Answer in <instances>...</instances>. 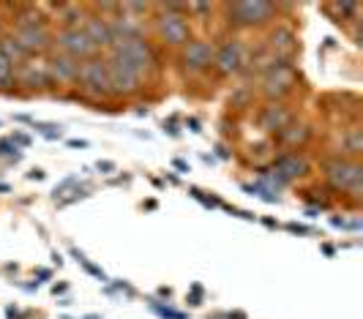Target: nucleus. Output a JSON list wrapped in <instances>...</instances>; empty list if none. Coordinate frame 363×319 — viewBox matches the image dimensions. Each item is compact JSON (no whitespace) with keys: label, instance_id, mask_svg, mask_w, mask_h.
<instances>
[{"label":"nucleus","instance_id":"nucleus-1","mask_svg":"<svg viewBox=\"0 0 363 319\" xmlns=\"http://www.w3.org/2000/svg\"><path fill=\"white\" fill-rule=\"evenodd\" d=\"M159 11L153 17V33L164 47L183 50L191 41V22H189V3H159L153 6Z\"/></svg>","mask_w":363,"mask_h":319},{"label":"nucleus","instance_id":"nucleus-2","mask_svg":"<svg viewBox=\"0 0 363 319\" xmlns=\"http://www.w3.org/2000/svg\"><path fill=\"white\" fill-rule=\"evenodd\" d=\"M224 11H227V22L243 30L262 28L276 17V6L268 0H238V3H227Z\"/></svg>","mask_w":363,"mask_h":319},{"label":"nucleus","instance_id":"nucleus-3","mask_svg":"<svg viewBox=\"0 0 363 319\" xmlns=\"http://www.w3.org/2000/svg\"><path fill=\"white\" fill-rule=\"evenodd\" d=\"M109 55H115L118 60H123L126 66L137 71L140 77H150L153 69H156V55H153V47L150 41H145V35H137V38H126V41H118Z\"/></svg>","mask_w":363,"mask_h":319},{"label":"nucleus","instance_id":"nucleus-4","mask_svg":"<svg viewBox=\"0 0 363 319\" xmlns=\"http://www.w3.org/2000/svg\"><path fill=\"white\" fill-rule=\"evenodd\" d=\"M52 52L66 55L77 63H85V60L96 57L99 50L93 47L91 35L85 33V28H60L57 33H52Z\"/></svg>","mask_w":363,"mask_h":319},{"label":"nucleus","instance_id":"nucleus-5","mask_svg":"<svg viewBox=\"0 0 363 319\" xmlns=\"http://www.w3.org/2000/svg\"><path fill=\"white\" fill-rule=\"evenodd\" d=\"M77 88L82 90L85 96L91 99H107L112 96V88H109V71H107V60L104 55H96L91 60L79 63V79H77Z\"/></svg>","mask_w":363,"mask_h":319},{"label":"nucleus","instance_id":"nucleus-6","mask_svg":"<svg viewBox=\"0 0 363 319\" xmlns=\"http://www.w3.org/2000/svg\"><path fill=\"white\" fill-rule=\"evenodd\" d=\"M14 90L22 93H44L50 90V74H47V55L44 57H22L14 74Z\"/></svg>","mask_w":363,"mask_h":319},{"label":"nucleus","instance_id":"nucleus-7","mask_svg":"<svg viewBox=\"0 0 363 319\" xmlns=\"http://www.w3.org/2000/svg\"><path fill=\"white\" fill-rule=\"evenodd\" d=\"M361 164L355 159H330L325 164V180L336 191L361 194Z\"/></svg>","mask_w":363,"mask_h":319},{"label":"nucleus","instance_id":"nucleus-8","mask_svg":"<svg viewBox=\"0 0 363 319\" xmlns=\"http://www.w3.org/2000/svg\"><path fill=\"white\" fill-rule=\"evenodd\" d=\"M107 60V71H109V88H112V96H137L143 85H145V77H140L137 71L126 66L123 60H118L115 55H104Z\"/></svg>","mask_w":363,"mask_h":319},{"label":"nucleus","instance_id":"nucleus-9","mask_svg":"<svg viewBox=\"0 0 363 319\" xmlns=\"http://www.w3.org/2000/svg\"><path fill=\"white\" fill-rule=\"evenodd\" d=\"M295 85H298V74L290 63H276L271 69H265L259 79V90L265 99H284L295 90Z\"/></svg>","mask_w":363,"mask_h":319},{"label":"nucleus","instance_id":"nucleus-10","mask_svg":"<svg viewBox=\"0 0 363 319\" xmlns=\"http://www.w3.org/2000/svg\"><path fill=\"white\" fill-rule=\"evenodd\" d=\"M249 57H246V44L240 38H230L224 41L221 47H216V55H213V69L221 74V77H235L246 69Z\"/></svg>","mask_w":363,"mask_h":319},{"label":"nucleus","instance_id":"nucleus-11","mask_svg":"<svg viewBox=\"0 0 363 319\" xmlns=\"http://www.w3.org/2000/svg\"><path fill=\"white\" fill-rule=\"evenodd\" d=\"M213 55H216V47L211 41L191 38L181 50V63L189 74H205V71L213 69Z\"/></svg>","mask_w":363,"mask_h":319},{"label":"nucleus","instance_id":"nucleus-12","mask_svg":"<svg viewBox=\"0 0 363 319\" xmlns=\"http://www.w3.org/2000/svg\"><path fill=\"white\" fill-rule=\"evenodd\" d=\"M47 74H50V88H77V79H79V63L66 57L60 52L47 55Z\"/></svg>","mask_w":363,"mask_h":319},{"label":"nucleus","instance_id":"nucleus-13","mask_svg":"<svg viewBox=\"0 0 363 319\" xmlns=\"http://www.w3.org/2000/svg\"><path fill=\"white\" fill-rule=\"evenodd\" d=\"M85 33L91 35L93 47L101 52V50H112L115 47V30H112V19L107 14H88L85 19Z\"/></svg>","mask_w":363,"mask_h":319},{"label":"nucleus","instance_id":"nucleus-14","mask_svg":"<svg viewBox=\"0 0 363 319\" xmlns=\"http://www.w3.org/2000/svg\"><path fill=\"white\" fill-rule=\"evenodd\" d=\"M309 172V161L303 153H284L273 161V177L281 180V183H290V180H298Z\"/></svg>","mask_w":363,"mask_h":319},{"label":"nucleus","instance_id":"nucleus-15","mask_svg":"<svg viewBox=\"0 0 363 319\" xmlns=\"http://www.w3.org/2000/svg\"><path fill=\"white\" fill-rule=\"evenodd\" d=\"M298 44H295V33L290 28H276L268 41V52L279 60V63H290V57L295 55Z\"/></svg>","mask_w":363,"mask_h":319},{"label":"nucleus","instance_id":"nucleus-16","mask_svg":"<svg viewBox=\"0 0 363 319\" xmlns=\"http://www.w3.org/2000/svg\"><path fill=\"white\" fill-rule=\"evenodd\" d=\"M290 123H292V115L281 104L265 106V112H262V128H268V131H279V134H281Z\"/></svg>","mask_w":363,"mask_h":319},{"label":"nucleus","instance_id":"nucleus-17","mask_svg":"<svg viewBox=\"0 0 363 319\" xmlns=\"http://www.w3.org/2000/svg\"><path fill=\"white\" fill-rule=\"evenodd\" d=\"M14 74H17V60L6 50L3 38H0V93L14 90Z\"/></svg>","mask_w":363,"mask_h":319},{"label":"nucleus","instance_id":"nucleus-18","mask_svg":"<svg viewBox=\"0 0 363 319\" xmlns=\"http://www.w3.org/2000/svg\"><path fill=\"white\" fill-rule=\"evenodd\" d=\"M281 137L290 142V145H295V142H306V140H309V128H306V125L290 123L284 131H281Z\"/></svg>","mask_w":363,"mask_h":319},{"label":"nucleus","instance_id":"nucleus-19","mask_svg":"<svg viewBox=\"0 0 363 319\" xmlns=\"http://www.w3.org/2000/svg\"><path fill=\"white\" fill-rule=\"evenodd\" d=\"M0 38H3V14H0Z\"/></svg>","mask_w":363,"mask_h":319}]
</instances>
